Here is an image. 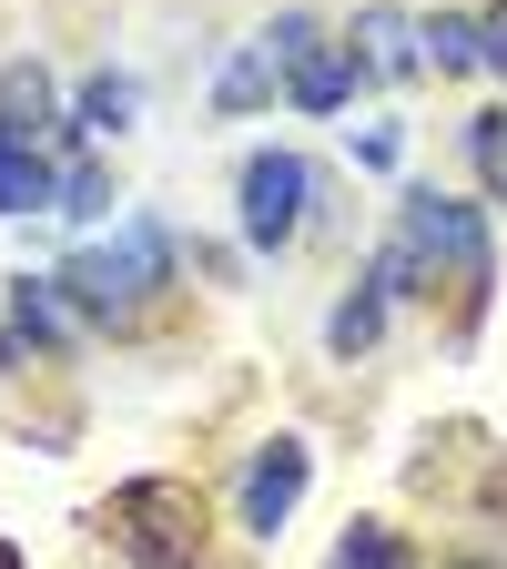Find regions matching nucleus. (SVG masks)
Listing matches in <instances>:
<instances>
[{
    "mask_svg": "<svg viewBox=\"0 0 507 569\" xmlns=\"http://www.w3.org/2000/svg\"><path fill=\"white\" fill-rule=\"evenodd\" d=\"M0 569H21V549H11V539H0Z\"/></svg>",
    "mask_w": 507,
    "mask_h": 569,
    "instance_id": "6ab92c4d",
    "label": "nucleus"
},
{
    "mask_svg": "<svg viewBox=\"0 0 507 569\" xmlns=\"http://www.w3.org/2000/svg\"><path fill=\"white\" fill-rule=\"evenodd\" d=\"M345 51H355V71H366V82H416V71H426V21L396 11V0H366V11H355V31H345Z\"/></svg>",
    "mask_w": 507,
    "mask_h": 569,
    "instance_id": "423d86ee",
    "label": "nucleus"
},
{
    "mask_svg": "<svg viewBox=\"0 0 507 569\" xmlns=\"http://www.w3.org/2000/svg\"><path fill=\"white\" fill-rule=\"evenodd\" d=\"M254 41L274 51V71H284V102H295V112H345V102H355V82H366V71H355V51H345V41H325L305 11L264 21Z\"/></svg>",
    "mask_w": 507,
    "mask_h": 569,
    "instance_id": "7ed1b4c3",
    "label": "nucleus"
},
{
    "mask_svg": "<svg viewBox=\"0 0 507 569\" xmlns=\"http://www.w3.org/2000/svg\"><path fill=\"white\" fill-rule=\"evenodd\" d=\"M467 163H477L487 203H507V112H477V122H467Z\"/></svg>",
    "mask_w": 507,
    "mask_h": 569,
    "instance_id": "dca6fc26",
    "label": "nucleus"
},
{
    "mask_svg": "<svg viewBox=\"0 0 507 569\" xmlns=\"http://www.w3.org/2000/svg\"><path fill=\"white\" fill-rule=\"evenodd\" d=\"M376 336H386V296H376V284H355V296L325 316V346H335V356H366Z\"/></svg>",
    "mask_w": 507,
    "mask_h": 569,
    "instance_id": "f8f14e48",
    "label": "nucleus"
},
{
    "mask_svg": "<svg viewBox=\"0 0 507 569\" xmlns=\"http://www.w3.org/2000/svg\"><path fill=\"white\" fill-rule=\"evenodd\" d=\"M0 122H11V132H61L71 112H61V92H51V71L41 61H11V71H0Z\"/></svg>",
    "mask_w": 507,
    "mask_h": 569,
    "instance_id": "9d476101",
    "label": "nucleus"
},
{
    "mask_svg": "<svg viewBox=\"0 0 507 569\" xmlns=\"http://www.w3.org/2000/svg\"><path fill=\"white\" fill-rule=\"evenodd\" d=\"M335 569H406V539H396L386 519H355V529L335 539Z\"/></svg>",
    "mask_w": 507,
    "mask_h": 569,
    "instance_id": "2eb2a0df",
    "label": "nucleus"
},
{
    "mask_svg": "<svg viewBox=\"0 0 507 569\" xmlns=\"http://www.w3.org/2000/svg\"><path fill=\"white\" fill-rule=\"evenodd\" d=\"M305 478H315V448H305V438L254 448V458H244V478H234V529H244V539H274L284 519H295Z\"/></svg>",
    "mask_w": 507,
    "mask_h": 569,
    "instance_id": "39448f33",
    "label": "nucleus"
},
{
    "mask_svg": "<svg viewBox=\"0 0 507 569\" xmlns=\"http://www.w3.org/2000/svg\"><path fill=\"white\" fill-rule=\"evenodd\" d=\"M274 82H284L274 51H264V41H244L224 71H213V112H264V102H274Z\"/></svg>",
    "mask_w": 507,
    "mask_h": 569,
    "instance_id": "9b49d317",
    "label": "nucleus"
},
{
    "mask_svg": "<svg viewBox=\"0 0 507 569\" xmlns=\"http://www.w3.org/2000/svg\"><path fill=\"white\" fill-rule=\"evenodd\" d=\"M396 234L426 254V284H457L467 296V326L487 316V284H497V244H487V203H467V193H437V183H416L406 203H396Z\"/></svg>",
    "mask_w": 507,
    "mask_h": 569,
    "instance_id": "f03ea898",
    "label": "nucleus"
},
{
    "mask_svg": "<svg viewBox=\"0 0 507 569\" xmlns=\"http://www.w3.org/2000/svg\"><path fill=\"white\" fill-rule=\"evenodd\" d=\"M132 112H142V92H132V71H92L82 92H71V142H112V132H132Z\"/></svg>",
    "mask_w": 507,
    "mask_h": 569,
    "instance_id": "1a4fd4ad",
    "label": "nucleus"
},
{
    "mask_svg": "<svg viewBox=\"0 0 507 569\" xmlns=\"http://www.w3.org/2000/svg\"><path fill=\"white\" fill-rule=\"evenodd\" d=\"M173 264H183V244L153 224V213H132L112 244H71L61 254V296H71V316H92V326H132L173 284Z\"/></svg>",
    "mask_w": 507,
    "mask_h": 569,
    "instance_id": "f257e3e1",
    "label": "nucleus"
},
{
    "mask_svg": "<svg viewBox=\"0 0 507 569\" xmlns=\"http://www.w3.org/2000/svg\"><path fill=\"white\" fill-rule=\"evenodd\" d=\"M11 336L41 346V356H61L71 336H82V316H71V296H61V274H11Z\"/></svg>",
    "mask_w": 507,
    "mask_h": 569,
    "instance_id": "0eeeda50",
    "label": "nucleus"
},
{
    "mask_svg": "<svg viewBox=\"0 0 507 569\" xmlns=\"http://www.w3.org/2000/svg\"><path fill=\"white\" fill-rule=\"evenodd\" d=\"M426 71H487L477 61V11H437L426 21Z\"/></svg>",
    "mask_w": 507,
    "mask_h": 569,
    "instance_id": "ddd939ff",
    "label": "nucleus"
},
{
    "mask_svg": "<svg viewBox=\"0 0 507 569\" xmlns=\"http://www.w3.org/2000/svg\"><path fill=\"white\" fill-rule=\"evenodd\" d=\"M51 193H61V163L41 153L31 132L0 122V213H51Z\"/></svg>",
    "mask_w": 507,
    "mask_h": 569,
    "instance_id": "6e6552de",
    "label": "nucleus"
},
{
    "mask_svg": "<svg viewBox=\"0 0 507 569\" xmlns=\"http://www.w3.org/2000/svg\"><path fill=\"white\" fill-rule=\"evenodd\" d=\"M102 203H112V163H61V193H51V213H71V224H92Z\"/></svg>",
    "mask_w": 507,
    "mask_h": 569,
    "instance_id": "f3484780",
    "label": "nucleus"
},
{
    "mask_svg": "<svg viewBox=\"0 0 507 569\" xmlns=\"http://www.w3.org/2000/svg\"><path fill=\"white\" fill-rule=\"evenodd\" d=\"M366 284H376L386 306H396V296H426V254H416L406 234H386V244H376V264H366Z\"/></svg>",
    "mask_w": 507,
    "mask_h": 569,
    "instance_id": "4468645a",
    "label": "nucleus"
},
{
    "mask_svg": "<svg viewBox=\"0 0 507 569\" xmlns=\"http://www.w3.org/2000/svg\"><path fill=\"white\" fill-rule=\"evenodd\" d=\"M234 193H244V203H234V213H244V244L284 254V244L305 234V203H315V163H305V153H254Z\"/></svg>",
    "mask_w": 507,
    "mask_h": 569,
    "instance_id": "20e7f679",
    "label": "nucleus"
},
{
    "mask_svg": "<svg viewBox=\"0 0 507 569\" xmlns=\"http://www.w3.org/2000/svg\"><path fill=\"white\" fill-rule=\"evenodd\" d=\"M477 61L507 82V0H497V11H477Z\"/></svg>",
    "mask_w": 507,
    "mask_h": 569,
    "instance_id": "a211bd4d",
    "label": "nucleus"
}]
</instances>
